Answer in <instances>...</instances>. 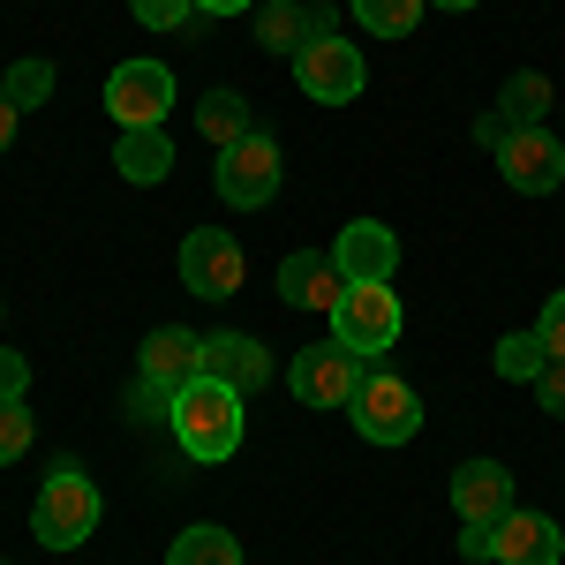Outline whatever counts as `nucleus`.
<instances>
[{
  "label": "nucleus",
  "mask_w": 565,
  "mask_h": 565,
  "mask_svg": "<svg viewBox=\"0 0 565 565\" xmlns=\"http://www.w3.org/2000/svg\"><path fill=\"white\" fill-rule=\"evenodd\" d=\"M174 445L189 452V460H234V445H242V392L218 385V377H196V385L174 392Z\"/></svg>",
  "instance_id": "1"
},
{
  "label": "nucleus",
  "mask_w": 565,
  "mask_h": 565,
  "mask_svg": "<svg viewBox=\"0 0 565 565\" xmlns=\"http://www.w3.org/2000/svg\"><path fill=\"white\" fill-rule=\"evenodd\" d=\"M98 482L76 468V460H61L53 476L39 482V505H31V535H39L45 551H76L90 543V527H98Z\"/></svg>",
  "instance_id": "2"
},
{
  "label": "nucleus",
  "mask_w": 565,
  "mask_h": 565,
  "mask_svg": "<svg viewBox=\"0 0 565 565\" xmlns=\"http://www.w3.org/2000/svg\"><path fill=\"white\" fill-rule=\"evenodd\" d=\"M348 415H354V430L370 437V445H407V437L423 430V399H415L407 377H392V370H370V377L354 385Z\"/></svg>",
  "instance_id": "3"
},
{
  "label": "nucleus",
  "mask_w": 565,
  "mask_h": 565,
  "mask_svg": "<svg viewBox=\"0 0 565 565\" xmlns=\"http://www.w3.org/2000/svg\"><path fill=\"white\" fill-rule=\"evenodd\" d=\"M106 106L121 129H167V106H174V68L167 61H121L106 76Z\"/></svg>",
  "instance_id": "4"
},
{
  "label": "nucleus",
  "mask_w": 565,
  "mask_h": 565,
  "mask_svg": "<svg viewBox=\"0 0 565 565\" xmlns=\"http://www.w3.org/2000/svg\"><path fill=\"white\" fill-rule=\"evenodd\" d=\"M332 340L354 348L362 362L385 354L392 340H399V295H392V287H348V295L332 302Z\"/></svg>",
  "instance_id": "5"
},
{
  "label": "nucleus",
  "mask_w": 565,
  "mask_h": 565,
  "mask_svg": "<svg viewBox=\"0 0 565 565\" xmlns=\"http://www.w3.org/2000/svg\"><path fill=\"white\" fill-rule=\"evenodd\" d=\"M362 377H370V362L354 348H340V340H332V348H302L287 362V385H295L302 407H348Z\"/></svg>",
  "instance_id": "6"
},
{
  "label": "nucleus",
  "mask_w": 565,
  "mask_h": 565,
  "mask_svg": "<svg viewBox=\"0 0 565 565\" xmlns=\"http://www.w3.org/2000/svg\"><path fill=\"white\" fill-rule=\"evenodd\" d=\"M218 196H226L234 212H264V204L279 196V143L249 129L234 151H218Z\"/></svg>",
  "instance_id": "7"
},
{
  "label": "nucleus",
  "mask_w": 565,
  "mask_h": 565,
  "mask_svg": "<svg viewBox=\"0 0 565 565\" xmlns=\"http://www.w3.org/2000/svg\"><path fill=\"white\" fill-rule=\"evenodd\" d=\"M181 287L204 295V302L242 295V242H234L226 226H196V234L181 242Z\"/></svg>",
  "instance_id": "8"
},
{
  "label": "nucleus",
  "mask_w": 565,
  "mask_h": 565,
  "mask_svg": "<svg viewBox=\"0 0 565 565\" xmlns=\"http://www.w3.org/2000/svg\"><path fill=\"white\" fill-rule=\"evenodd\" d=\"M295 84H302V98H317V106H348V98H362V84H370V68H362V53L340 39H317L295 53Z\"/></svg>",
  "instance_id": "9"
},
{
  "label": "nucleus",
  "mask_w": 565,
  "mask_h": 565,
  "mask_svg": "<svg viewBox=\"0 0 565 565\" xmlns=\"http://www.w3.org/2000/svg\"><path fill=\"white\" fill-rule=\"evenodd\" d=\"M332 264H340L348 287H392V271H399V234H392L385 218H348L340 242H332Z\"/></svg>",
  "instance_id": "10"
},
{
  "label": "nucleus",
  "mask_w": 565,
  "mask_h": 565,
  "mask_svg": "<svg viewBox=\"0 0 565 565\" xmlns=\"http://www.w3.org/2000/svg\"><path fill=\"white\" fill-rule=\"evenodd\" d=\"M498 174H505V189H521V196H551L565 181V143L543 121L535 129H513L498 143Z\"/></svg>",
  "instance_id": "11"
},
{
  "label": "nucleus",
  "mask_w": 565,
  "mask_h": 565,
  "mask_svg": "<svg viewBox=\"0 0 565 565\" xmlns=\"http://www.w3.org/2000/svg\"><path fill=\"white\" fill-rule=\"evenodd\" d=\"M136 377L159 392H181L204 377V332H189V324H159L151 340H143V354H136Z\"/></svg>",
  "instance_id": "12"
},
{
  "label": "nucleus",
  "mask_w": 565,
  "mask_h": 565,
  "mask_svg": "<svg viewBox=\"0 0 565 565\" xmlns=\"http://www.w3.org/2000/svg\"><path fill=\"white\" fill-rule=\"evenodd\" d=\"M452 513L468 527H498L513 513V468H505V460H468V468L452 476Z\"/></svg>",
  "instance_id": "13"
},
{
  "label": "nucleus",
  "mask_w": 565,
  "mask_h": 565,
  "mask_svg": "<svg viewBox=\"0 0 565 565\" xmlns=\"http://www.w3.org/2000/svg\"><path fill=\"white\" fill-rule=\"evenodd\" d=\"M490 558L498 565H558L565 558V535H558V521L551 513H505V521L490 527Z\"/></svg>",
  "instance_id": "14"
},
{
  "label": "nucleus",
  "mask_w": 565,
  "mask_h": 565,
  "mask_svg": "<svg viewBox=\"0 0 565 565\" xmlns=\"http://www.w3.org/2000/svg\"><path fill=\"white\" fill-rule=\"evenodd\" d=\"M340 295H348V279H340V264L324 257V249H295V257L279 264V302L287 309H324L332 317Z\"/></svg>",
  "instance_id": "15"
},
{
  "label": "nucleus",
  "mask_w": 565,
  "mask_h": 565,
  "mask_svg": "<svg viewBox=\"0 0 565 565\" xmlns=\"http://www.w3.org/2000/svg\"><path fill=\"white\" fill-rule=\"evenodd\" d=\"M332 39V8H309V0H264L257 15V45L264 53H302V45Z\"/></svg>",
  "instance_id": "16"
},
{
  "label": "nucleus",
  "mask_w": 565,
  "mask_h": 565,
  "mask_svg": "<svg viewBox=\"0 0 565 565\" xmlns=\"http://www.w3.org/2000/svg\"><path fill=\"white\" fill-rule=\"evenodd\" d=\"M204 377H218V385H234V392H257L271 377V354L249 332H204Z\"/></svg>",
  "instance_id": "17"
},
{
  "label": "nucleus",
  "mask_w": 565,
  "mask_h": 565,
  "mask_svg": "<svg viewBox=\"0 0 565 565\" xmlns=\"http://www.w3.org/2000/svg\"><path fill=\"white\" fill-rule=\"evenodd\" d=\"M114 167H121V181H167L174 174V136L167 129H121V143H114Z\"/></svg>",
  "instance_id": "18"
},
{
  "label": "nucleus",
  "mask_w": 565,
  "mask_h": 565,
  "mask_svg": "<svg viewBox=\"0 0 565 565\" xmlns=\"http://www.w3.org/2000/svg\"><path fill=\"white\" fill-rule=\"evenodd\" d=\"M196 136L212 143V151H234L242 136H249V98L242 90H204V106H196Z\"/></svg>",
  "instance_id": "19"
},
{
  "label": "nucleus",
  "mask_w": 565,
  "mask_h": 565,
  "mask_svg": "<svg viewBox=\"0 0 565 565\" xmlns=\"http://www.w3.org/2000/svg\"><path fill=\"white\" fill-rule=\"evenodd\" d=\"M167 565H242V543H234L226 527H181Z\"/></svg>",
  "instance_id": "20"
},
{
  "label": "nucleus",
  "mask_w": 565,
  "mask_h": 565,
  "mask_svg": "<svg viewBox=\"0 0 565 565\" xmlns=\"http://www.w3.org/2000/svg\"><path fill=\"white\" fill-rule=\"evenodd\" d=\"M423 8H430V0H354V23H362L370 39H407V31L423 23Z\"/></svg>",
  "instance_id": "21"
},
{
  "label": "nucleus",
  "mask_w": 565,
  "mask_h": 565,
  "mask_svg": "<svg viewBox=\"0 0 565 565\" xmlns=\"http://www.w3.org/2000/svg\"><path fill=\"white\" fill-rule=\"evenodd\" d=\"M498 106H505V121H513V129H535V121L551 114V76H535V68L505 76V98H498Z\"/></svg>",
  "instance_id": "22"
},
{
  "label": "nucleus",
  "mask_w": 565,
  "mask_h": 565,
  "mask_svg": "<svg viewBox=\"0 0 565 565\" xmlns=\"http://www.w3.org/2000/svg\"><path fill=\"white\" fill-rule=\"evenodd\" d=\"M0 98H8L15 114L45 106V98H53V61H15V68H8V84H0Z\"/></svg>",
  "instance_id": "23"
},
{
  "label": "nucleus",
  "mask_w": 565,
  "mask_h": 565,
  "mask_svg": "<svg viewBox=\"0 0 565 565\" xmlns=\"http://www.w3.org/2000/svg\"><path fill=\"white\" fill-rule=\"evenodd\" d=\"M543 362H551V348H543L535 332H505V340H498V377L535 385V377H543Z\"/></svg>",
  "instance_id": "24"
},
{
  "label": "nucleus",
  "mask_w": 565,
  "mask_h": 565,
  "mask_svg": "<svg viewBox=\"0 0 565 565\" xmlns=\"http://www.w3.org/2000/svg\"><path fill=\"white\" fill-rule=\"evenodd\" d=\"M31 430H39V423H31V407H23V399H8V407H0V460H23V452H31Z\"/></svg>",
  "instance_id": "25"
},
{
  "label": "nucleus",
  "mask_w": 565,
  "mask_h": 565,
  "mask_svg": "<svg viewBox=\"0 0 565 565\" xmlns=\"http://www.w3.org/2000/svg\"><path fill=\"white\" fill-rule=\"evenodd\" d=\"M129 8H136L143 31H181V23L196 15V0H129Z\"/></svg>",
  "instance_id": "26"
},
{
  "label": "nucleus",
  "mask_w": 565,
  "mask_h": 565,
  "mask_svg": "<svg viewBox=\"0 0 565 565\" xmlns=\"http://www.w3.org/2000/svg\"><path fill=\"white\" fill-rule=\"evenodd\" d=\"M535 340L551 348V362H565V287L543 302V317H535Z\"/></svg>",
  "instance_id": "27"
},
{
  "label": "nucleus",
  "mask_w": 565,
  "mask_h": 565,
  "mask_svg": "<svg viewBox=\"0 0 565 565\" xmlns=\"http://www.w3.org/2000/svg\"><path fill=\"white\" fill-rule=\"evenodd\" d=\"M129 415H136V423H167V415H174V392H159V385H143V377H136Z\"/></svg>",
  "instance_id": "28"
},
{
  "label": "nucleus",
  "mask_w": 565,
  "mask_h": 565,
  "mask_svg": "<svg viewBox=\"0 0 565 565\" xmlns=\"http://www.w3.org/2000/svg\"><path fill=\"white\" fill-rule=\"evenodd\" d=\"M23 392H31V362H23L15 348H0V407L23 399Z\"/></svg>",
  "instance_id": "29"
},
{
  "label": "nucleus",
  "mask_w": 565,
  "mask_h": 565,
  "mask_svg": "<svg viewBox=\"0 0 565 565\" xmlns=\"http://www.w3.org/2000/svg\"><path fill=\"white\" fill-rule=\"evenodd\" d=\"M535 399H543V407H551V415L565 423V362H543V377H535Z\"/></svg>",
  "instance_id": "30"
},
{
  "label": "nucleus",
  "mask_w": 565,
  "mask_h": 565,
  "mask_svg": "<svg viewBox=\"0 0 565 565\" xmlns=\"http://www.w3.org/2000/svg\"><path fill=\"white\" fill-rule=\"evenodd\" d=\"M476 136H482V143H490V151H498V143L513 136V121H505V114H482V121H476Z\"/></svg>",
  "instance_id": "31"
},
{
  "label": "nucleus",
  "mask_w": 565,
  "mask_h": 565,
  "mask_svg": "<svg viewBox=\"0 0 565 565\" xmlns=\"http://www.w3.org/2000/svg\"><path fill=\"white\" fill-rule=\"evenodd\" d=\"M460 558H490V527H460Z\"/></svg>",
  "instance_id": "32"
},
{
  "label": "nucleus",
  "mask_w": 565,
  "mask_h": 565,
  "mask_svg": "<svg viewBox=\"0 0 565 565\" xmlns=\"http://www.w3.org/2000/svg\"><path fill=\"white\" fill-rule=\"evenodd\" d=\"M196 8H204V15H249L257 0H196Z\"/></svg>",
  "instance_id": "33"
},
{
  "label": "nucleus",
  "mask_w": 565,
  "mask_h": 565,
  "mask_svg": "<svg viewBox=\"0 0 565 565\" xmlns=\"http://www.w3.org/2000/svg\"><path fill=\"white\" fill-rule=\"evenodd\" d=\"M8 143H15V106L0 98V151H8Z\"/></svg>",
  "instance_id": "34"
},
{
  "label": "nucleus",
  "mask_w": 565,
  "mask_h": 565,
  "mask_svg": "<svg viewBox=\"0 0 565 565\" xmlns=\"http://www.w3.org/2000/svg\"><path fill=\"white\" fill-rule=\"evenodd\" d=\"M430 8H452V15H460V8H476V0H430Z\"/></svg>",
  "instance_id": "35"
}]
</instances>
